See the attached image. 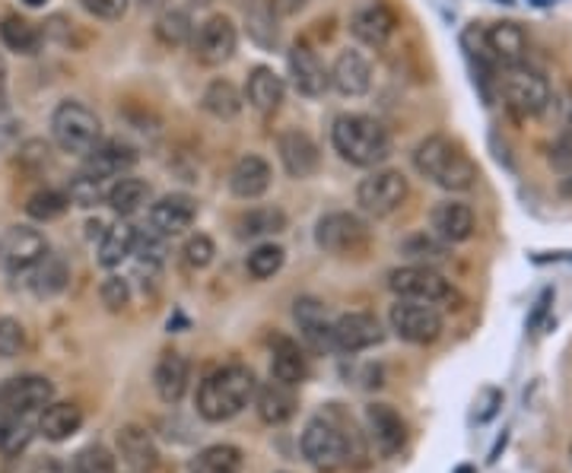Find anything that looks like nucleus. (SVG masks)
<instances>
[{
    "mask_svg": "<svg viewBox=\"0 0 572 473\" xmlns=\"http://www.w3.org/2000/svg\"><path fill=\"white\" fill-rule=\"evenodd\" d=\"M134 245H137V226H131V222H114L109 226L106 232H102V239H99V264L106 267V270H114V267H121L127 257L134 255Z\"/></svg>",
    "mask_w": 572,
    "mask_h": 473,
    "instance_id": "nucleus-34",
    "label": "nucleus"
},
{
    "mask_svg": "<svg viewBox=\"0 0 572 473\" xmlns=\"http://www.w3.org/2000/svg\"><path fill=\"white\" fill-rule=\"evenodd\" d=\"M270 179H273V172H270L267 159L248 153V156H242V159L232 166V172H229V191H232L239 201H258V197H265L267 194Z\"/></svg>",
    "mask_w": 572,
    "mask_h": 473,
    "instance_id": "nucleus-28",
    "label": "nucleus"
},
{
    "mask_svg": "<svg viewBox=\"0 0 572 473\" xmlns=\"http://www.w3.org/2000/svg\"><path fill=\"white\" fill-rule=\"evenodd\" d=\"M191 45H194V58H197L200 64L220 68V64L232 61V54H235V48H239V29H235V23H232L229 16L214 13V16H207V20L197 26V33L191 36Z\"/></svg>",
    "mask_w": 572,
    "mask_h": 473,
    "instance_id": "nucleus-11",
    "label": "nucleus"
},
{
    "mask_svg": "<svg viewBox=\"0 0 572 473\" xmlns=\"http://www.w3.org/2000/svg\"><path fill=\"white\" fill-rule=\"evenodd\" d=\"M328 76H331V86L341 96H350V99L366 96L369 86H373V68H369L363 51H341L334 68L328 71Z\"/></svg>",
    "mask_w": 572,
    "mask_h": 473,
    "instance_id": "nucleus-25",
    "label": "nucleus"
},
{
    "mask_svg": "<svg viewBox=\"0 0 572 473\" xmlns=\"http://www.w3.org/2000/svg\"><path fill=\"white\" fill-rule=\"evenodd\" d=\"M0 41L16 54H36L41 48V33L23 16H3L0 20Z\"/></svg>",
    "mask_w": 572,
    "mask_h": 473,
    "instance_id": "nucleus-38",
    "label": "nucleus"
},
{
    "mask_svg": "<svg viewBox=\"0 0 572 473\" xmlns=\"http://www.w3.org/2000/svg\"><path fill=\"white\" fill-rule=\"evenodd\" d=\"M106 194H109V182L102 179H93L86 172H80L76 179H71L68 187V197L76 207H96V204H106Z\"/></svg>",
    "mask_w": 572,
    "mask_h": 473,
    "instance_id": "nucleus-45",
    "label": "nucleus"
},
{
    "mask_svg": "<svg viewBox=\"0 0 572 473\" xmlns=\"http://www.w3.org/2000/svg\"><path fill=\"white\" fill-rule=\"evenodd\" d=\"M54 401V385L41 375H20L0 385V416H33Z\"/></svg>",
    "mask_w": 572,
    "mask_h": 473,
    "instance_id": "nucleus-13",
    "label": "nucleus"
},
{
    "mask_svg": "<svg viewBox=\"0 0 572 473\" xmlns=\"http://www.w3.org/2000/svg\"><path fill=\"white\" fill-rule=\"evenodd\" d=\"M36 429L48 441H68L83 429V410L71 401H51L38 413Z\"/></svg>",
    "mask_w": 572,
    "mask_h": 473,
    "instance_id": "nucleus-31",
    "label": "nucleus"
},
{
    "mask_svg": "<svg viewBox=\"0 0 572 473\" xmlns=\"http://www.w3.org/2000/svg\"><path fill=\"white\" fill-rule=\"evenodd\" d=\"M245 26H248V36L255 38L261 48L277 45V13H273L270 0H248L245 3Z\"/></svg>",
    "mask_w": 572,
    "mask_h": 473,
    "instance_id": "nucleus-39",
    "label": "nucleus"
},
{
    "mask_svg": "<svg viewBox=\"0 0 572 473\" xmlns=\"http://www.w3.org/2000/svg\"><path fill=\"white\" fill-rule=\"evenodd\" d=\"M16 141H20V121H16V114L0 109V149H10Z\"/></svg>",
    "mask_w": 572,
    "mask_h": 473,
    "instance_id": "nucleus-51",
    "label": "nucleus"
},
{
    "mask_svg": "<svg viewBox=\"0 0 572 473\" xmlns=\"http://www.w3.org/2000/svg\"><path fill=\"white\" fill-rule=\"evenodd\" d=\"M366 436L381 458H394L407 445V423L391 403L366 407Z\"/></svg>",
    "mask_w": 572,
    "mask_h": 473,
    "instance_id": "nucleus-15",
    "label": "nucleus"
},
{
    "mask_svg": "<svg viewBox=\"0 0 572 473\" xmlns=\"http://www.w3.org/2000/svg\"><path fill=\"white\" fill-rule=\"evenodd\" d=\"M394 29H398V16L381 0L356 7V13L350 16V33L369 48H381L388 38L394 36Z\"/></svg>",
    "mask_w": 572,
    "mask_h": 473,
    "instance_id": "nucleus-21",
    "label": "nucleus"
},
{
    "mask_svg": "<svg viewBox=\"0 0 572 473\" xmlns=\"http://www.w3.org/2000/svg\"><path fill=\"white\" fill-rule=\"evenodd\" d=\"M68 207H71V197L64 191H51V187L36 191L26 201V214L36 219V222H54V219H61L68 214Z\"/></svg>",
    "mask_w": 572,
    "mask_h": 473,
    "instance_id": "nucleus-41",
    "label": "nucleus"
},
{
    "mask_svg": "<svg viewBox=\"0 0 572 473\" xmlns=\"http://www.w3.org/2000/svg\"><path fill=\"white\" fill-rule=\"evenodd\" d=\"M80 3H83V10H86L89 16L106 20V23L121 20V16L127 13V7H131V0H80Z\"/></svg>",
    "mask_w": 572,
    "mask_h": 473,
    "instance_id": "nucleus-50",
    "label": "nucleus"
},
{
    "mask_svg": "<svg viewBox=\"0 0 572 473\" xmlns=\"http://www.w3.org/2000/svg\"><path fill=\"white\" fill-rule=\"evenodd\" d=\"M305 3H308V0H270V7H273L277 16H296Z\"/></svg>",
    "mask_w": 572,
    "mask_h": 473,
    "instance_id": "nucleus-52",
    "label": "nucleus"
},
{
    "mask_svg": "<svg viewBox=\"0 0 572 473\" xmlns=\"http://www.w3.org/2000/svg\"><path fill=\"white\" fill-rule=\"evenodd\" d=\"M331 144L341 153L343 162L356 169H376L391 156L388 128L369 114H341L331 124Z\"/></svg>",
    "mask_w": 572,
    "mask_h": 473,
    "instance_id": "nucleus-3",
    "label": "nucleus"
},
{
    "mask_svg": "<svg viewBox=\"0 0 572 473\" xmlns=\"http://www.w3.org/2000/svg\"><path fill=\"white\" fill-rule=\"evenodd\" d=\"M36 438V426L29 416H0V454L20 458Z\"/></svg>",
    "mask_w": 572,
    "mask_h": 473,
    "instance_id": "nucleus-40",
    "label": "nucleus"
},
{
    "mask_svg": "<svg viewBox=\"0 0 572 473\" xmlns=\"http://www.w3.org/2000/svg\"><path fill=\"white\" fill-rule=\"evenodd\" d=\"M388 325L404 343H414V347L436 343L442 337V330H446L442 312L436 305L414 302V299H398L391 305V312H388Z\"/></svg>",
    "mask_w": 572,
    "mask_h": 473,
    "instance_id": "nucleus-9",
    "label": "nucleus"
},
{
    "mask_svg": "<svg viewBox=\"0 0 572 473\" xmlns=\"http://www.w3.org/2000/svg\"><path fill=\"white\" fill-rule=\"evenodd\" d=\"M484 45H487V54L494 58L499 68H515V64H525L528 58V36L519 23H494L487 33H484Z\"/></svg>",
    "mask_w": 572,
    "mask_h": 473,
    "instance_id": "nucleus-22",
    "label": "nucleus"
},
{
    "mask_svg": "<svg viewBox=\"0 0 572 473\" xmlns=\"http://www.w3.org/2000/svg\"><path fill=\"white\" fill-rule=\"evenodd\" d=\"M71 473H118V458L106 445H86L74 454Z\"/></svg>",
    "mask_w": 572,
    "mask_h": 473,
    "instance_id": "nucleus-43",
    "label": "nucleus"
},
{
    "mask_svg": "<svg viewBox=\"0 0 572 473\" xmlns=\"http://www.w3.org/2000/svg\"><path fill=\"white\" fill-rule=\"evenodd\" d=\"M23 3H26V7H45L48 0H23Z\"/></svg>",
    "mask_w": 572,
    "mask_h": 473,
    "instance_id": "nucleus-53",
    "label": "nucleus"
},
{
    "mask_svg": "<svg viewBox=\"0 0 572 473\" xmlns=\"http://www.w3.org/2000/svg\"><path fill=\"white\" fill-rule=\"evenodd\" d=\"M385 340L381 322L369 312H346L341 318H334L331 325V343L334 353H363L373 350Z\"/></svg>",
    "mask_w": 572,
    "mask_h": 473,
    "instance_id": "nucleus-14",
    "label": "nucleus"
},
{
    "mask_svg": "<svg viewBox=\"0 0 572 473\" xmlns=\"http://www.w3.org/2000/svg\"><path fill=\"white\" fill-rule=\"evenodd\" d=\"M283 260H287L283 245H277V242H261L252 255L245 257V267H248V274H252L255 280H270V277L280 274Z\"/></svg>",
    "mask_w": 572,
    "mask_h": 473,
    "instance_id": "nucleus-42",
    "label": "nucleus"
},
{
    "mask_svg": "<svg viewBox=\"0 0 572 473\" xmlns=\"http://www.w3.org/2000/svg\"><path fill=\"white\" fill-rule=\"evenodd\" d=\"M293 318H296V325H300V333H303V340L312 347V350H318V353H331L334 350V343H331V318H328V308L318 302V299H296V308H293Z\"/></svg>",
    "mask_w": 572,
    "mask_h": 473,
    "instance_id": "nucleus-26",
    "label": "nucleus"
},
{
    "mask_svg": "<svg viewBox=\"0 0 572 473\" xmlns=\"http://www.w3.org/2000/svg\"><path fill=\"white\" fill-rule=\"evenodd\" d=\"M283 96H287V83L280 73H273L270 68H255L245 80V102L258 114H273V111L283 106Z\"/></svg>",
    "mask_w": 572,
    "mask_h": 473,
    "instance_id": "nucleus-30",
    "label": "nucleus"
},
{
    "mask_svg": "<svg viewBox=\"0 0 572 473\" xmlns=\"http://www.w3.org/2000/svg\"><path fill=\"white\" fill-rule=\"evenodd\" d=\"M287 229V214L280 207H252L235 219L239 239H270Z\"/></svg>",
    "mask_w": 572,
    "mask_h": 473,
    "instance_id": "nucleus-36",
    "label": "nucleus"
},
{
    "mask_svg": "<svg viewBox=\"0 0 572 473\" xmlns=\"http://www.w3.org/2000/svg\"><path fill=\"white\" fill-rule=\"evenodd\" d=\"M83 172L93 175V179H102V182H112L127 175L134 166H137V149L124 141H99L86 156H83Z\"/></svg>",
    "mask_w": 572,
    "mask_h": 473,
    "instance_id": "nucleus-17",
    "label": "nucleus"
},
{
    "mask_svg": "<svg viewBox=\"0 0 572 473\" xmlns=\"http://www.w3.org/2000/svg\"><path fill=\"white\" fill-rule=\"evenodd\" d=\"M191 36H194V26H191L188 13H182V10H169L156 20V38L169 48L185 45Z\"/></svg>",
    "mask_w": 572,
    "mask_h": 473,
    "instance_id": "nucleus-44",
    "label": "nucleus"
},
{
    "mask_svg": "<svg viewBox=\"0 0 572 473\" xmlns=\"http://www.w3.org/2000/svg\"><path fill=\"white\" fill-rule=\"evenodd\" d=\"M214 257H217V245H214V239L204 235V232L191 235L188 242L182 245V260H185L188 270H207V267L214 264Z\"/></svg>",
    "mask_w": 572,
    "mask_h": 473,
    "instance_id": "nucleus-47",
    "label": "nucleus"
},
{
    "mask_svg": "<svg viewBox=\"0 0 572 473\" xmlns=\"http://www.w3.org/2000/svg\"><path fill=\"white\" fill-rule=\"evenodd\" d=\"M194 219H197V201L191 194H182V191L159 197L150 207V229L162 239L188 232Z\"/></svg>",
    "mask_w": 572,
    "mask_h": 473,
    "instance_id": "nucleus-18",
    "label": "nucleus"
},
{
    "mask_svg": "<svg viewBox=\"0 0 572 473\" xmlns=\"http://www.w3.org/2000/svg\"><path fill=\"white\" fill-rule=\"evenodd\" d=\"M99 299H102V305H106L109 312H124V308L131 305V283H127L124 277L112 274V277L102 280Z\"/></svg>",
    "mask_w": 572,
    "mask_h": 473,
    "instance_id": "nucleus-49",
    "label": "nucleus"
},
{
    "mask_svg": "<svg viewBox=\"0 0 572 473\" xmlns=\"http://www.w3.org/2000/svg\"><path fill=\"white\" fill-rule=\"evenodd\" d=\"M414 169L426 182H433L442 191H452V194L471 191L480 179L467 149L446 134H433L414 146Z\"/></svg>",
    "mask_w": 572,
    "mask_h": 473,
    "instance_id": "nucleus-1",
    "label": "nucleus"
},
{
    "mask_svg": "<svg viewBox=\"0 0 572 473\" xmlns=\"http://www.w3.org/2000/svg\"><path fill=\"white\" fill-rule=\"evenodd\" d=\"M499 86H502L506 109H509L512 118H519V121L540 118L544 111L550 109V102H553V93H550L547 76L528 68V64L506 68V73L499 76Z\"/></svg>",
    "mask_w": 572,
    "mask_h": 473,
    "instance_id": "nucleus-5",
    "label": "nucleus"
},
{
    "mask_svg": "<svg viewBox=\"0 0 572 473\" xmlns=\"http://www.w3.org/2000/svg\"><path fill=\"white\" fill-rule=\"evenodd\" d=\"M303 458L321 473H334L350 464L353 436H346V426L334 416H315L303 433Z\"/></svg>",
    "mask_w": 572,
    "mask_h": 473,
    "instance_id": "nucleus-4",
    "label": "nucleus"
},
{
    "mask_svg": "<svg viewBox=\"0 0 572 473\" xmlns=\"http://www.w3.org/2000/svg\"><path fill=\"white\" fill-rule=\"evenodd\" d=\"M388 290L398 299H414V302H426V305H449V302H461L455 287L426 264H407L388 274Z\"/></svg>",
    "mask_w": 572,
    "mask_h": 473,
    "instance_id": "nucleus-7",
    "label": "nucleus"
},
{
    "mask_svg": "<svg viewBox=\"0 0 572 473\" xmlns=\"http://www.w3.org/2000/svg\"><path fill=\"white\" fill-rule=\"evenodd\" d=\"M48 252H51L48 239L38 229H33V226H10L0 235V270L20 277V274L33 270Z\"/></svg>",
    "mask_w": 572,
    "mask_h": 473,
    "instance_id": "nucleus-12",
    "label": "nucleus"
},
{
    "mask_svg": "<svg viewBox=\"0 0 572 473\" xmlns=\"http://www.w3.org/2000/svg\"><path fill=\"white\" fill-rule=\"evenodd\" d=\"M245 454L235 445H210L200 448L188 461V473H242Z\"/></svg>",
    "mask_w": 572,
    "mask_h": 473,
    "instance_id": "nucleus-35",
    "label": "nucleus"
},
{
    "mask_svg": "<svg viewBox=\"0 0 572 473\" xmlns=\"http://www.w3.org/2000/svg\"><path fill=\"white\" fill-rule=\"evenodd\" d=\"M407 194H411V184L398 169H376L373 175H366L356 184V204L366 217L373 219L398 214L404 207Z\"/></svg>",
    "mask_w": 572,
    "mask_h": 473,
    "instance_id": "nucleus-8",
    "label": "nucleus"
},
{
    "mask_svg": "<svg viewBox=\"0 0 572 473\" xmlns=\"http://www.w3.org/2000/svg\"><path fill=\"white\" fill-rule=\"evenodd\" d=\"M287 64H290V76H293V86L300 96L318 99L328 93V86H331L328 68L321 64V58L308 45H293L287 54Z\"/></svg>",
    "mask_w": 572,
    "mask_h": 473,
    "instance_id": "nucleus-19",
    "label": "nucleus"
},
{
    "mask_svg": "<svg viewBox=\"0 0 572 473\" xmlns=\"http://www.w3.org/2000/svg\"><path fill=\"white\" fill-rule=\"evenodd\" d=\"M68 280H71V267L61 255H48L38 260L33 270H26V287L36 292L38 299H51V295H61L68 290Z\"/></svg>",
    "mask_w": 572,
    "mask_h": 473,
    "instance_id": "nucleus-32",
    "label": "nucleus"
},
{
    "mask_svg": "<svg viewBox=\"0 0 572 473\" xmlns=\"http://www.w3.org/2000/svg\"><path fill=\"white\" fill-rule=\"evenodd\" d=\"M188 381L191 363L182 353H162L159 356V363L153 368V391H156L159 401L175 407L188 395Z\"/></svg>",
    "mask_w": 572,
    "mask_h": 473,
    "instance_id": "nucleus-24",
    "label": "nucleus"
},
{
    "mask_svg": "<svg viewBox=\"0 0 572 473\" xmlns=\"http://www.w3.org/2000/svg\"><path fill=\"white\" fill-rule=\"evenodd\" d=\"M277 153H280V162H283V169H287L290 179H312L321 169V149L300 128L280 131Z\"/></svg>",
    "mask_w": 572,
    "mask_h": 473,
    "instance_id": "nucleus-16",
    "label": "nucleus"
},
{
    "mask_svg": "<svg viewBox=\"0 0 572 473\" xmlns=\"http://www.w3.org/2000/svg\"><path fill=\"white\" fill-rule=\"evenodd\" d=\"M200 106H204L207 114H214V118H220V121H232V118H239V111L245 106V96H242L229 80H214V83L204 89Z\"/></svg>",
    "mask_w": 572,
    "mask_h": 473,
    "instance_id": "nucleus-37",
    "label": "nucleus"
},
{
    "mask_svg": "<svg viewBox=\"0 0 572 473\" xmlns=\"http://www.w3.org/2000/svg\"><path fill=\"white\" fill-rule=\"evenodd\" d=\"M26 350V328L16 318H0V360H16Z\"/></svg>",
    "mask_w": 572,
    "mask_h": 473,
    "instance_id": "nucleus-48",
    "label": "nucleus"
},
{
    "mask_svg": "<svg viewBox=\"0 0 572 473\" xmlns=\"http://www.w3.org/2000/svg\"><path fill=\"white\" fill-rule=\"evenodd\" d=\"M401 255L411 257L414 264H426V267H433L436 260H442L446 257V242L439 239H433V235H426V232H419V235H411L404 245H401Z\"/></svg>",
    "mask_w": 572,
    "mask_h": 473,
    "instance_id": "nucleus-46",
    "label": "nucleus"
},
{
    "mask_svg": "<svg viewBox=\"0 0 572 473\" xmlns=\"http://www.w3.org/2000/svg\"><path fill=\"white\" fill-rule=\"evenodd\" d=\"M270 378L293 385V388H300L308 378V360H305L303 347L283 333H277L270 340Z\"/></svg>",
    "mask_w": 572,
    "mask_h": 473,
    "instance_id": "nucleus-27",
    "label": "nucleus"
},
{
    "mask_svg": "<svg viewBox=\"0 0 572 473\" xmlns=\"http://www.w3.org/2000/svg\"><path fill=\"white\" fill-rule=\"evenodd\" d=\"M255 413L258 420L267 423V426H283L296 416V407H300V398H296V388L293 385H283L277 378H270L265 385H258L255 391Z\"/></svg>",
    "mask_w": 572,
    "mask_h": 473,
    "instance_id": "nucleus-20",
    "label": "nucleus"
},
{
    "mask_svg": "<svg viewBox=\"0 0 572 473\" xmlns=\"http://www.w3.org/2000/svg\"><path fill=\"white\" fill-rule=\"evenodd\" d=\"M429 226H433V235L442 239L446 245H461L474 235L477 229V217L467 204L461 201H442L433 207V217H429Z\"/></svg>",
    "mask_w": 572,
    "mask_h": 473,
    "instance_id": "nucleus-23",
    "label": "nucleus"
},
{
    "mask_svg": "<svg viewBox=\"0 0 572 473\" xmlns=\"http://www.w3.org/2000/svg\"><path fill=\"white\" fill-rule=\"evenodd\" d=\"M315 242L321 252L338 257H350V255H363L373 242V232L366 226V219L356 217V214H328V217L318 219L315 226Z\"/></svg>",
    "mask_w": 572,
    "mask_h": 473,
    "instance_id": "nucleus-10",
    "label": "nucleus"
},
{
    "mask_svg": "<svg viewBox=\"0 0 572 473\" xmlns=\"http://www.w3.org/2000/svg\"><path fill=\"white\" fill-rule=\"evenodd\" d=\"M153 187L144 179H131V175H121L109 184V194H106V204L112 207L118 217H134L141 214L147 204H150Z\"/></svg>",
    "mask_w": 572,
    "mask_h": 473,
    "instance_id": "nucleus-33",
    "label": "nucleus"
},
{
    "mask_svg": "<svg viewBox=\"0 0 572 473\" xmlns=\"http://www.w3.org/2000/svg\"><path fill=\"white\" fill-rule=\"evenodd\" d=\"M258 378L248 365H227L210 372L197 388V413L207 423H229L255 401Z\"/></svg>",
    "mask_w": 572,
    "mask_h": 473,
    "instance_id": "nucleus-2",
    "label": "nucleus"
},
{
    "mask_svg": "<svg viewBox=\"0 0 572 473\" xmlns=\"http://www.w3.org/2000/svg\"><path fill=\"white\" fill-rule=\"evenodd\" d=\"M118 454H121V461L127 464V471L131 473H153L159 468V448H156V441L150 438L147 429H141V426H124V429H118Z\"/></svg>",
    "mask_w": 572,
    "mask_h": 473,
    "instance_id": "nucleus-29",
    "label": "nucleus"
},
{
    "mask_svg": "<svg viewBox=\"0 0 572 473\" xmlns=\"http://www.w3.org/2000/svg\"><path fill=\"white\" fill-rule=\"evenodd\" d=\"M51 137L61 153L86 156L102 141V121L89 106H83L76 99H64L58 109L51 111Z\"/></svg>",
    "mask_w": 572,
    "mask_h": 473,
    "instance_id": "nucleus-6",
    "label": "nucleus"
}]
</instances>
